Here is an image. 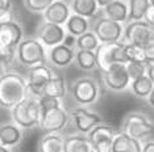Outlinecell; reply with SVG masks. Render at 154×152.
Wrapping results in <instances>:
<instances>
[{
    "label": "cell",
    "instance_id": "1",
    "mask_svg": "<svg viewBox=\"0 0 154 152\" xmlns=\"http://www.w3.org/2000/svg\"><path fill=\"white\" fill-rule=\"evenodd\" d=\"M29 96L26 79L15 71L0 75V108L12 109Z\"/></svg>",
    "mask_w": 154,
    "mask_h": 152
},
{
    "label": "cell",
    "instance_id": "2",
    "mask_svg": "<svg viewBox=\"0 0 154 152\" xmlns=\"http://www.w3.org/2000/svg\"><path fill=\"white\" fill-rule=\"evenodd\" d=\"M11 110L13 123L21 130H29L40 125L41 110L38 105V98L33 96H28Z\"/></svg>",
    "mask_w": 154,
    "mask_h": 152
},
{
    "label": "cell",
    "instance_id": "3",
    "mask_svg": "<svg viewBox=\"0 0 154 152\" xmlns=\"http://www.w3.org/2000/svg\"><path fill=\"white\" fill-rule=\"evenodd\" d=\"M16 58L21 66L29 68L38 64H46L48 60L44 45L34 38H26L19 43L16 49Z\"/></svg>",
    "mask_w": 154,
    "mask_h": 152
},
{
    "label": "cell",
    "instance_id": "4",
    "mask_svg": "<svg viewBox=\"0 0 154 152\" xmlns=\"http://www.w3.org/2000/svg\"><path fill=\"white\" fill-rule=\"evenodd\" d=\"M70 93L72 100L79 106H88L97 101L100 96V88L95 79L79 77L71 84Z\"/></svg>",
    "mask_w": 154,
    "mask_h": 152
},
{
    "label": "cell",
    "instance_id": "5",
    "mask_svg": "<svg viewBox=\"0 0 154 152\" xmlns=\"http://www.w3.org/2000/svg\"><path fill=\"white\" fill-rule=\"evenodd\" d=\"M120 131L141 142L154 133V125L145 114L133 112L125 115Z\"/></svg>",
    "mask_w": 154,
    "mask_h": 152
},
{
    "label": "cell",
    "instance_id": "6",
    "mask_svg": "<svg viewBox=\"0 0 154 152\" xmlns=\"http://www.w3.org/2000/svg\"><path fill=\"white\" fill-rule=\"evenodd\" d=\"M120 130L111 123L101 122L87 134L92 152H112V143Z\"/></svg>",
    "mask_w": 154,
    "mask_h": 152
},
{
    "label": "cell",
    "instance_id": "7",
    "mask_svg": "<svg viewBox=\"0 0 154 152\" xmlns=\"http://www.w3.org/2000/svg\"><path fill=\"white\" fill-rule=\"evenodd\" d=\"M92 33L101 43H117L121 41L124 30L120 22L112 21L107 16H97L92 22Z\"/></svg>",
    "mask_w": 154,
    "mask_h": 152
},
{
    "label": "cell",
    "instance_id": "8",
    "mask_svg": "<svg viewBox=\"0 0 154 152\" xmlns=\"http://www.w3.org/2000/svg\"><path fill=\"white\" fill-rule=\"evenodd\" d=\"M124 43L148 46L154 43V28L148 25L145 21H132L124 29Z\"/></svg>",
    "mask_w": 154,
    "mask_h": 152
},
{
    "label": "cell",
    "instance_id": "9",
    "mask_svg": "<svg viewBox=\"0 0 154 152\" xmlns=\"http://www.w3.org/2000/svg\"><path fill=\"white\" fill-rule=\"evenodd\" d=\"M70 121L69 113L65 110L63 106H57V108L41 112L40 118V127L46 134L49 133H61L62 130L67 126Z\"/></svg>",
    "mask_w": 154,
    "mask_h": 152
},
{
    "label": "cell",
    "instance_id": "10",
    "mask_svg": "<svg viewBox=\"0 0 154 152\" xmlns=\"http://www.w3.org/2000/svg\"><path fill=\"white\" fill-rule=\"evenodd\" d=\"M53 75V71L48 64H38L34 67H30L26 77L28 91L30 95L36 98H40L45 85L48 84V81L50 80Z\"/></svg>",
    "mask_w": 154,
    "mask_h": 152
},
{
    "label": "cell",
    "instance_id": "11",
    "mask_svg": "<svg viewBox=\"0 0 154 152\" xmlns=\"http://www.w3.org/2000/svg\"><path fill=\"white\" fill-rule=\"evenodd\" d=\"M103 81L109 91L124 92L131 85V79L127 72V66L113 63L107 71L103 72Z\"/></svg>",
    "mask_w": 154,
    "mask_h": 152
},
{
    "label": "cell",
    "instance_id": "12",
    "mask_svg": "<svg viewBox=\"0 0 154 152\" xmlns=\"http://www.w3.org/2000/svg\"><path fill=\"white\" fill-rule=\"evenodd\" d=\"M69 117L71 119V122L74 123L75 129L79 131L80 134H88L95 126L100 125L101 122H104L100 114L95 112L86 109L85 106H78V108L72 109L69 113Z\"/></svg>",
    "mask_w": 154,
    "mask_h": 152
},
{
    "label": "cell",
    "instance_id": "13",
    "mask_svg": "<svg viewBox=\"0 0 154 152\" xmlns=\"http://www.w3.org/2000/svg\"><path fill=\"white\" fill-rule=\"evenodd\" d=\"M37 37H38V41L42 45H45V46L54 47V46H57V45H61L63 42L66 33L61 25L44 22L42 25L38 28Z\"/></svg>",
    "mask_w": 154,
    "mask_h": 152
},
{
    "label": "cell",
    "instance_id": "14",
    "mask_svg": "<svg viewBox=\"0 0 154 152\" xmlns=\"http://www.w3.org/2000/svg\"><path fill=\"white\" fill-rule=\"evenodd\" d=\"M23 41V29L15 21L0 24V47L17 49Z\"/></svg>",
    "mask_w": 154,
    "mask_h": 152
},
{
    "label": "cell",
    "instance_id": "15",
    "mask_svg": "<svg viewBox=\"0 0 154 152\" xmlns=\"http://www.w3.org/2000/svg\"><path fill=\"white\" fill-rule=\"evenodd\" d=\"M75 59V51L74 49L65 46L63 43L57 45V46L51 47L50 53H49V60L50 63L58 68H65L72 63Z\"/></svg>",
    "mask_w": 154,
    "mask_h": 152
},
{
    "label": "cell",
    "instance_id": "16",
    "mask_svg": "<svg viewBox=\"0 0 154 152\" xmlns=\"http://www.w3.org/2000/svg\"><path fill=\"white\" fill-rule=\"evenodd\" d=\"M70 17V8L65 1H54L49 8L44 12V19L46 22L55 24V25H61L66 24V21Z\"/></svg>",
    "mask_w": 154,
    "mask_h": 152
},
{
    "label": "cell",
    "instance_id": "17",
    "mask_svg": "<svg viewBox=\"0 0 154 152\" xmlns=\"http://www.w3.org/2000/svg\"><path fill=\"white\" fill-rule=\"evenodd\" d=\"M23 140V130L15 123L0 125V144L7 148L16 147Z\"/></svg>",
    "mask_w": 154,
    "mask_h": 152
},
{
    "label": "cell",
    "instance_id": "18",
    "mask_svg": "<svg viewBox=\"0 0 154 152\" xmlns=\"http://www.w3.org/2000/svg\"><path fill=\"white\" fill-rule=\"evenodd\" d=\"M112 152H142V143L120 131L113 139Z\"/></svg>",
    "mask_w": 154,
    "mask_h": 152
},
{
    "label": "cell",
    "instance_id": "19",
    "mask_svg": "<svg viewBox=\"0 0 154 152\" xmlns=\"http://www.w3.org/2000/svg\"><path fill=\"white\" fill-rule=\"evenodd\" d=\"M67 88H66V81L63 79V76L61 75H53L51 79L48 81V84L45 85L44 91H42V96H48V97H54V98H65Z\"/></svg>",
    "mask_w": 154,
    "mask_h": 152
},
{
    "label": "cell",
    "instance_id": "20",
    "mask_svg": "<svg viewBox=\"0 0 154 152\" xmlns=\"http://www.w3.org/2000/svg\"><path fill=\"white\" fill-rule=\"evenodd\" d=\"M65 136L59 133H49L38 142V152H62Z\"/></svg>",
    "mask_w": 154,
    "mask_h": 152
},
{
    "label": "cell",
    "instance_id": "21",
    "mask_svg": "<svg viewBox=\"0 0 154 152\" xmlns=\"http://www.w3.org/2000/svg\"><path fill=\"white\" fill-rule=\"evenodd\" d=\"M62 152H92V148L87 136L75 134L65 138Z\"/></svg>",
    "mask_w": 154,
    "mask_h": 152
},
{
    "label": "cell",
    "instance_id": "22",
    "mask_svg": "<svg viewBox=\"0 0 154 152\" xmlns=\"http://www.w3.org/2000/svg\"><path fill=\"white\" fill-rule=\"evenodd\" d=\"M104 13L112 21L124 22L128 20V5L121 0H115L104 8Z\"/></svg>",
    "mask_w": 154,
    "mask_h": 152
},
{
    "label": "cell",
    "instance_id": "23",
    "mask_svg": "<svg viewBox=\"0 0 154 152\" xmlns=\"http://www.w3.org/2000/svg\"><path fill=\"white\" fill-rule=\"evenodd\" d=\"M112 49H113V43H100L97 46V49L95 50L96 66L101 70V72L107 71L113 64V60H112Z\"/></svg>",
    "mask_w": 154,
    "mask_h": 152
},
{
    "label": "cell",
    "instance_id": "24",
    "mask_svg": "<svg viewBox=\"0 0 154 152\" xmlns=\"http://www.w3.org/2000/svg\"><path fill=\"white\" fill-rule=\"evenodd\" d=\"M153 87H154V84L146 75L142 76V77L136 79V80H132L131 85H129L132 93L138 98H148Z\"/></svg>",
    "mask_w": 154,
    "mask_h": 152
},
{
    "label": "cell",
    "instance_id": "25",
    "mask_svg": "<svg viewBox=\"0 0 154 152\" xmlns=\"http://www.w3.org/2000/svg\"><path fill=\"white\" fill-rule=\"evenodd\" d=\"M72 12L80 17H94L97 11L96 0H72L71 3Z\"/></svg>",
    "mask_w": 154,
    "mask_h": 152
},
{
    "label": "cell",
    "instance_id": "26",
    "mask_svg": "<svg viewBox=\"0 0 154 152\" xmlns=\"http://www.w3.org/2000/svg\"><path fill=\"white\" fill-rule=\"evenodd\" d=\"M66 28H67V30L72 37L78 38L82 36V34L88 32L90 24L85 17H80L78 15H70L69 20L66 21Z\"/></svg>",
    "mask_w": 154,
    "mask_h": 152
},
{
    "label": "cell",
    "instance_id": "27",
    "mask_svg": "<svg viewBox=\"0 0 154 152\" xmlns=\"http://www.w3.org/2000/svg\"><path fill=\"white\" fill-rule=\"evenodd\" d=\"M149 5V0H129L128 20L129 21H142Z\"/></svg>",
    "mask_w": 154,
    "mask_h": 152
},
{
    "label": "cell",
    "instance_id": "28",
    "mask_svg": "<svg viewBox=\"0 0 154 152\" xmlns=\"http://www.w3.org/2000/svg\"><path fill=\"white\" fill-rule=\"evenodd\" d=\"M75 62L78 64V67L83 71H92L97 67L95 51L78 50L75 53Z\"/></svg>",
    "mask_w": 154,
    "mask_h": 152
},
{
    "label": "cell",
    "instance_id": "29",
    "mask_svg": "<svg viewBox=\"0 0 154 152\" xmlns=\"http://www.w3.org/2000/svg\"><path fill=\"white\" fill-rule=\"evenodd\" d=\"M122 46H124V51L128 58V62H137V63L146 64L145 49H143L142 46L131 45V43H122Z\"/></svg>",
    "mask_w": 154,
    "mask_h": 152
},
{
    "label": "cell",
    "instance_id": "30",
    "mask_svg": "<svg viewBox=\"0 0 154 152\" xmlns=\"http://www.w3.org/2000/svg\"><path fill=\"white\" fill-rule=\"evenodd\" d=\"M100 45L99 39L92 32H87L76 38V47L78 50H86V51H95L97 46Z\"/></svg>",
    "mask_w": 154,
    "mask_h": 152
},
{
    "label": "cell",
    "instance_id": "31",
    "mask_svg": "<svg viewBox=\"0 0 154 152\" xmlns=\"http://www.w3.org/2000/svg\"><path fill=\"white\" fill-rule=\"evenodd\" d=\"M125 66H127V72H128V76H129V79H131V81L146 75V64L145 63L129 62V63H127Z\"/></svg>",
    "mask_w": 154,
    "mask_h": 152
},
{
    "label": "cell",
    "instance_id": "32",
    "mask_svg": "<svg viewBox=\"0 0 154 152\" xmlns=\"http://www.w3.org/2000/svg\"><path fill=\"white\" fill-rule=\"evenodd\" d=\"M55 0H24V4L28 8V11L38 13V12H45L51 5Z\"/></svg>",
    "mask_w": 154,
    "mask_h": 152
},
{
    "label": "cell",
    "instance_id": "33",
    "mask_svg": "<svg viewBox=\"0 0 154 152\" xmlns=\"http://www.w3.org/2000/svg\"><path fill=\"white\" fill-rule=\"evenodd\" d=\"M13 21L11 8H0V24Z\"/></svg>",
    "mask_w": 154,
    "mask_h": 152
},
{
    "label": "cell",
    "instance_id": "34",
    "mask_svg": "<svg viewBox=\"0 0 154 152\" xmlns=\"http://www.w3.org/2000/svg\"><path fill=\"white\" fill-rule=\"evenodd\" d=\"M142 21H145L148 25L154 28V5H152V4L149 5V8L146 9V12H145V16H143Z\"/></svg>",
    "mask_w": 154,
    "mask_h": 152
},
{
    "label": "cell",
    "instance_id": "35",
    "mask_svg": "<svg viewBox=\"0 0 154 152\" xmlns=\"http://www.w3.org/2000/svg\"><path fill=\"white\" fill-rule=\"evenodd\" d=\"M143 49H145V55H146V64L154 63V43L148 45Z\"/></svg>",
    "mask_w": 154,
    "mask_h": 152
},
{
    "label": "cell",
    "instance_id": "36",
    "mask_svg": "<svg viewBox=\"0 0 154 152\" xmlns=\"http://www.w3.org/2000/svg\"><path fill=\"white\" fill-rule=\"evenodd\" d=\"M142 152H154V140H148L142 144Z\"/></svg>",
    "mask_w": 154,
    "mask_h": 152
},
{
    "label": "cell",
    "instance_id": "37",
    "mask_svg": "<svg viewBox=\"0 0 154 152\" xmlns=\"http://www.w3.org/2000/svg\"><path fill=\"white\" fill-rule=\"evenodd\" d=\"M146 76L152 80V83L154 84V63L152 64H146Z\"/></svg>",
    "mask_w": 154,
    "mask_h": 152
},
{
    "label": "cell",
    "instance_id": "38",
    "mask_svg": "<svg viewBox=\"0 0 154 152\" xmlns=\"http://www.w3.org/2000/svg\"><path fill=\"white\" fill-rule=\"evenodd\" d=\"M65 45V46H67V47H70V49H72L74 47V45H76V39H74L72 37H65V39H63V42H62Z\"/></svg>",
    "mask_w": 154,
    "mask_h": 152
},
{
    "label": "cell",
    "instance_id": "39",
    "mask_svg": "<svg viewBox=\"0 0 154 152\" xmlns=\"http://www.w3.org/2000/svg\"><path fill=\"white\" fill-rule=\"evenodd\" d=\"M112 1H115V0H96L97 7H101V8H106V7L108 4H111Z\"/></svg>",
    "mask_w": 154,
    "mask_h": 152
},
{
    "label": "cell",
    "instance_id": "40",
    "mask_svg": "<svg viewBox=\"0 0 154 152\" xmlns=\"http://www.w3.org/2000/svg\"><path fill=\"white\" fill-rule=\"evenodd\" d=\"M146 100H148V104H149V105L154 108V87H153V89H152V92H150L149 97L146 98Z\"/></svg>",
    "mask_w": 154,
    "mask_h": 152
},
{
    "label": "cell",
    "instance_id": "41",
    "mask_svg": "<svg viewBox=\"0 0 154 152\" xmlns=\"http://www.w3.org/2000/svg\"><path fill=\"white\" fill-rule=\"evenodd\" d=\"M0 8H11V0H0Z\"/></svg>",
    "mask_w": 154,
    "mask_h": 152
},
{
    "label": "cell",
    "instance_id": "42",
    "mask_svg": "<svg viewBox=\"0 0 154 152\" xmlns=\"http://www.w3.org/2000/svg\"><path fill=\"white\" fill-rule=\"evenodd\" d=\"M0 152H11V148H7V147L0 144Z\"/></svg>",
    "mask_w": 154,
    "mask_h": 152
},
{
    "label": "cell",
    "instance_id": "43",
    "mask_svg": "<svg viewBox=\"0 0 154 152\" xmlns=\"http://www.w3.org/2000/svg\"><path fill=\"white\" fill-rule=\"evenodd\" d=\"M149 1H150V4L152 5H154V0H149Z\"/></svg>",
    "mask_w": 154,
    "mask_h": 152
},
{
    "label": "cell",
    "instance_id": "44",
    "mask_svg": "<svg viewBox=\"0 0 154 152\" xmlns=\"http://www.w3.org/2000/svg\"><path fill=\"white\" fill-rule=\"evenodd\" d=\"M0 75H2V68H0Z\"/></svg>",
    "mask_w": 154,
    "mask_h": 152
}]
</instances>
